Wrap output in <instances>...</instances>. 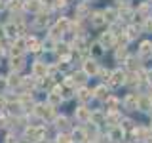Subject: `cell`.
<instances>
[{
    "label": "cell",
    "mask_w": 152,
    "mask_h": 143,
    "mask_svg": "<svg viewBox=\"0 0 152 143\" xmlns=\"http://www.w3.org/2000/svg\"><path fill=\"white\" fill-rule=\"evenodd\" d=\"M108 84H110L112 88H118V86L126 84V73H124L122 69H116L114 73H110V78H108Z\"/></svg>",
    "instance_id": "obj_1"
},
{
    "label": "cell",
    "mask_w": 152,
    "mask_h": 143,
    "mask_svg": "<svg viewBox=\"0 0 152 143\" xmlns=\"http://www.w3.org/2000/svg\"><path fill=\"white\" fill-rule=\"evenodd\" d=\"M82 71H84V73L88 74V76L97 74V73H99V63H97L95 59H88V61L84 63V69H82Z\"/></svg>",
    "instance_id": "obj_2"
},
{
    "label": "cell",
    "mask_w": 152,
    "mask_h": 143,
    "mask_svg": "<svg viewBox=\"0 0 152 143\" xmlns=\"http://www.w3.org/2000/svg\"><path fill=\"white\" fill-rule=\"evenodd\" d=\"M114 42H116V36H114L112 32H103L101 38H99V44H101V48H112Z\"/></svg>",
    "instance_id": "obj_3"
},
{
    "label": "cell",
    "mask_w": 152,
    "mask_h": 143,
    "mask_svg": "<svg viewBox=\"0 0 152 143\" xmlns=\"http://www.w3.org/2000/svg\"><path fill=\"white\" fill-rule=\"evenodd\" d=\"M137 101H139V95H137V94H129L126 99H124V107H126L127 111H135V109H137Z\"/></svg>",
    "instance_id": "obj_4"
},
{
    "label": "cell",
    "mask_w": 152,
    "mask_h": 143,
    "mask_svg": "<svg viewBox=\"0 0 152 143\" xmlns=\"http://www.w3.org/2000/svg\"><path fill=\"white\" fill-rule=\"evenodd\" d=\"M74 114H76V118H78L80 122H88L89 118H91V111H89L88 107H84V105L76 109V113H74Z\"/></svg>",
    "instance_id": "obj_5"
},
{
    "label": "cell",
    "mask_w": 152,
    "mask_h": 143,
    "mask_svg": "<svg viewBox=\"0 0 152 143\" xmlns=\"http://www.w3.org/2000/svg\"><path fill=\"white\" fill-rule=\"evenodd\" d=\"M139 57L141 59H148L152 57V42H142L139 48Z\"/></svg>",
    "instance_id": "obj_6"
},
{
    "label": "cell",
    "mask_w": 152,
    "mask_h": 143,
    "mask_svg": "<svg viewBox=\"0 0 152 143\" xmlns=\"http://www.w3.org/2000/svg\"><path fill=\"white\" fill-rule=\"evenodd\" d=\"M66 29H69V21H66V19H61V21H57V25L53 27V36L57 38L59 35H63V32H66Z\"/></svg>",
    "instance_id": "obj_7"
},
{
    "label": "cell",
    "mask_w": 152,
    "mask_h": 143,
    "mask_svg": "<svg viewBox=\"0 0 152 143\" xmlns=\"http://www.w3.org/2000/svg\"><path fill=\"white\" fill-rule=\"evenodd\" d=\"M74 143H84L86 139H88V133H86V130H82V128H76V130L72 132V137H70Z\"/></svg>",
    "instance_id": "obj_8"
},
{
    "label": "cell",
    "mask_w": 152,
    "mask_h": 143,
    "mask_svg": "<svg viewBox=\"0 0 152 143\" xmlns=\"http://www.w3.org/2000/svg\"><path fill=\"white\" fill-rule=\"evenodd\" d=\"M152 107V101L148 95H139V101H137V109H141V111H148Z\"/></svg>",
    "instance_id": "obj_9"
},
{
    "label": "cell",
    "mask_w": 152,
    "mask_h": 143,
    "mask_svg": "<svg viewBox=\"0 0 152 143\" xmlns=\"http://www.w3.org/2000/svg\"><path fill=\"white\" fill-rule=\"evenodd\" d=\"M91 95H93V94L89 92V90L86 88V86H80V90L76 92V97H78V99H80L82 103H86L88 99H91Z\"/></svg>",
    "instance_id": "obj_10"
},
{
    "label": "cell",
    "mask_w": 152,
    "mask_h": 143,
    "mask_svg": "<svg viewBox=\"0 0 152 143\" xmlns=\"http://www.w3.org/2000/svg\"><path fill=\"white\" fill-rule=\"evenodd\" d=\"M89 120H91V124H95V126H97V124H101V122L107 120V113H103V111H93Z\"/></svg>",
    "instance_id": "obj_11"
},
{
    "label": "cell",
    "mask_w": 152,
    "mask_h": 143,
    "mask_svg": "<svg viewBox=\"0 0 152 143\" xmlns=\"http://www.w3.org/2000/svg\"><path fill=\"white\" fill-rule=\"evenodd\" d=\"M89 17H91V25H93V27H101V25H104V23H107V21H104L103 12H95V13H91Z\"/></svg>",
    "instance_id": "obj_12"
},
{
    "label": "cell",
    "mask_w": 152,
    "mask_h": 143,
    "mask_svg": "<svg viewBox=\"0 0 152 143\" xmlns=\"http://www.w3.org/2000/svg\"><path fill=\"white\" fill-rule=\"evenodd\" d=\"M51 109H53L51 105H48V107H46V105H38V107H36V114L42 116V118H46V116L51 114Z\"/></svg>",
    "instance_id": "obj_13"
},
{
    "label": "cell",
    "mask_w": 152,
    "mask_h": 143,
    "mask_svg": "<svg viewBox=\"0 0 152 143\" xmlns=\"http://www.w3.org/2000/svg\"><path fill=\"white\" fill-rule=\"evenodd\" d=\"M46 73H48V65L46 63H34V74L36 76H46Z\"/></svg>",
    "instance_id": "obj_14"
},
{
    "label": "cell",
    "mask_w": 152,
    "mask_h": 143,
    "mask_svg": "<svg viewBox=\"0 0 152 143\" xmlns=\"http://www.w3.org/2000/svg\"><path fill=\"white\" fill-rule=\"evenodd\" d=\"M59 103H61V94H59V88H55L50 94V105L53 107V105H59Z\"/></svg>",
    "instance_id": "obj_15"
},
{
    "label": "cell",
    "mask_w": 152,
    "mask_h": 143,
    "mask_svg": "<svg viewBox=\"0 0 152 143\" xmlns=\"http://www.w3.org/2000/svg\"><path fill=\"white\" fill-rule=\"evenodd\" d=\"M122 137H124V130H122L120 126H116V128L110 132V139H114V141H122Z\"/></svg>",
    "instance_id": "obj_16"
},
{
    "label": "cell",
    "mask_w": 152,
    "mask_h": 143,
    "mask_svg": "<svg viewBox=\"0 0 152 143\" xmlns=\"http://www.w3.org/2000/svg\"><path fill=\"white\" fill-rule=\"evenodd\" d=\"M141 35V32H139V27H135V25H129V27H127V38H129V40H133V38H137V36H139Z\"/></svg>",
    "instance_id": "obj_17"
},
{
    "label": "cell",
    "mask_w": 152,
    "mask_h": 143,
    "mask_svg": "<svg viewBox=\"0 0 152 143\" xmlns=\"http://www.w3.org/2000/svg\"><path fill=\"white\" fill-rule=\"evenodd\" d=\"M103 15H104V21H110V23H114V21H116V15H118V13L114 12V10L108 8V10H104V12H103Z\"/></svg>",
    "instance_id": "obj_18"
},
{
    "label": "cell",
    "mask_w": 152,
    "mask_h": 143,
    "mask_svg": "<svg viewBox=\"0 0 152 143\" xmlns=\"http://www.w3.org/2000/svg\"><path fill=\"white\" fill-rule=\"evenodd\" d=\"M116 107H118V99L116 97H107V109L110 113H116Z\"/></svg>",
    "instance_id": "obj_19"
},
{
    "label": "cell",
    "mask_w": 152,
    "mask_h": 143,
    "mask_svg": "<svg viewBox=\"0 0 152 143\" xmlns=\"http://www.w3.org/2000/svg\"><path fill=\"white\" fill-rule=\"evenodd\" d=\"M108 92H107V88H104V86H99V88H95V97H99V99H104V101H107V95Z\"/></svg>",
    "instance_id": "obj_20"
},
{
    "label": "cell",
    "mask_w": 152,
    "mask_h": 143,
    "mask_svg": "<svg viewBox=\"0 0 152 143\" xmlns=\"http://www.w3.org/2000/svg\"><path fill=\"white\" fill-rule=\"evenodd\" d=\"M86 76H88V74H86L84 71L76 73V74H74V78H72V80H74V84H76V82H78V84H84V82H86Z\"/></svg>",
    "instance_id": "obj_21"
},
{
    "label": "cell",
    "mask_w": 152,
    "mask_h": 143,
    "mask_svg": "<svg viewBox=\"0 0 152 143\" xmlns=\"http://www.w3.org/2000/svg\"><path fill=\"white\" fill-rule=\"evenodd\" d=\"M27 8L32 10V12H38V10H40V0H28Z\"/></svg>",
    "instance_id": "obj_22"
},
{
    "label": "cell",
    "mask_w": 152,
    "mask_h": 143,
    "mask_svg": "<svg viewBox=\"0 0 152 143\" xmlns=\"http://www.w3.org/2000/svg\"><path fill=\"white\" fill-rule=\"evenodd\" d=\"M131 15H133V12H131L129 8L124 6V8L120 10V17H122V19H131Z\"/></svg>",
    "instance_id": "obj_23"
},
{
    "label": "cell",
    "mask_w": 152,
    "mask_h": 143,
    "mask_svg": "<svg viewBox=\"0 0 152 143\" xmlns=\"http://www.w3.org/2000/svg\"><path fill=\"white\" fill-rule=\"evenodd\" d=\"M133 136L135 137H146L148 136V130H145V128H135V130H133Z\"/></svg>",
    "instance_id": "obj_24"
},
{
    "label": "cell",
    "mask_w": 152,
    "mask_h": 143,
    "mask_svg": "<svg viewBox=\"0 0 152 143\" xmlns=\"http://www.w3.org/2000/svg\"><path fill=\"white\" fill-rule=\"evenodd\" d=\"M66 126H69V120H66V116H59V118H57V128L65 130Z\"/></svg>",
    "instance_id": "obj_25"
},
{
    "label": "cell",
    "mask_w": 152,
    "mask_h": 143,
    "mask_svg": "<svg viewBox=\"0 0 152 143\" xmlns=\"http://www.w3.org/2000/svg\"><path fill=\"white\" fill-rule=\"evenodd\" d=\"M57 54H61V55H69V46H66V44H59V46H57Z\"/></svg>",
    "instance_id": "obj_26"
},
{
    "label": "cell",
    "mask_w": 152,
    "mask_h": 143,
    "mask_svg": "<svg viewBox=\"0 0 152 143\" xmlns=\"http://www.w3.org/2000/svg\"><path fill=\"white\" fill-rule=\"evenodd\" d=\"M126 55H127L126 48H118V52H116V59H118V61H120V59H126Z\"/></svg>",
    "instance_id": "obj_27"
},
{
    "label": "cell",
    "mask_w": 152,
    "mask_h": 143,
    "mask_svg": "<svg viewBox=\"0 0 152 143\" xmlns=\"http://www.w3.org/2000/svg\"><path fill=\"white\" fill-rule=\"evenodd\" d=\"M84 46H86V44H84V40H82V38H76V40H74V48H76V50H78V52L86 50Z\"/></svg>",
    "instance_id": "obj_28"
},
{
    "label": "cell",
    "mask_w": 152,
    "mask_h": 143,
    "mask_svg": "<svg viewBox=\"0 0 152 143\" xmlns=\"http://www.w3.org/2000/svg\"><path fill=\"white\" fill-rule=\"evenodd\" d=\"M57 143H72V139H70L69 136H65V133H61V136L57 137Z\"/></svg>",
    "instance_id": "obj_29"
},
{
    "label": "cell",
    "mask_w": 152,
    "mask_h": 143,
    "mask_svg": "<svg viewBox=\"0 0 152 143\" xmlns=\"http://www.w3.org/2000/svg\"><path fill=\"white\" fill-rule=\"evenodd\" d=\"M55 6L57 8H65L66 6V0H55Z\"/></svg>",
    "instance_id": "obj_30"
},
{
    "label": "cell",
    "mask_w": 152,
    "mask_h": 143,
    "mask_svg": "<svg viewBox=\"0 0 152 143\" xmlns=\"http://www.w3.org/2000/svg\"><path fill=\"white\" fill-rule=\"evenodd\" d=\"M53 2H55V0H44V4H48V6H51Z\"/></svg>",
    "instance_id": "obj_31"
},
{
    "label": "cell",
    "mask_w": 152,
    "mask_h": 143,
    "mask_svg": "<svg viewBox=\"0 0 152 143\" xmlns=\"http://www.w3.org/2000/svg\"><path fill=\"white\" fill-rule=\"evenodd\" d=\"M146 76H148V80L152 82V71H148V74H146Z\"/></svg>",
    "instance_id": "obj_32"
},
{
    "label": "cell",
    "mask_w": 152,
    "mask_h": 143,
    "mask_svg": "<svg viewBox=\"0 0 152 143\" xmlns=\"http://www.w3.org/2000/svg\"><path fill=\"white\" fill-rule=\"evenodd\" d=\"M118 2H124V4H126V2H127V0H118Z\"/></svg>",
    "instance_id": "obj_33"
},
{
    "label": "cell",
    "mask_w": 152,
    "mask_h": 143,
    "mask_svg": "<svg viewBox=\"0 0 152 143\" xmlns=\"http://www.w3.org/2000/svg\"><path fill=\"white\" fill-rule=\"evenodd\" d=\"M148 97H150V101H152V95H148Z\"/></svg>",
    "instance_id": "obj_34"
},
{
    "label": "cell",
    "mask_w": 152,
    "mask_h": 143,
    "mask_svg": "<svg viewBox=\"0 0 152 143\" xmlns=\"http://www.w3.org/2000/svg\"><path fill=\"white\" fill-rule=\"evenodd\" d=\"M150 130H152V128H150Z\"/></svg>",
    "instance_id": "obj_35"
},
{
    "label": "cell",
    "mask_w": 152,
    "mask_h": 143,
    "mask_svg": "<svg viewBox=\"0 0 152 143\" xmlns=\"http://www.w3.org/2000/svg\"><path fill=\"white\" fill-rule=\"evenodd\" d=\"M93 143H95V141H93Z\"/></svg>",
    "instance_id": "obj_36"
}]
</instances>
